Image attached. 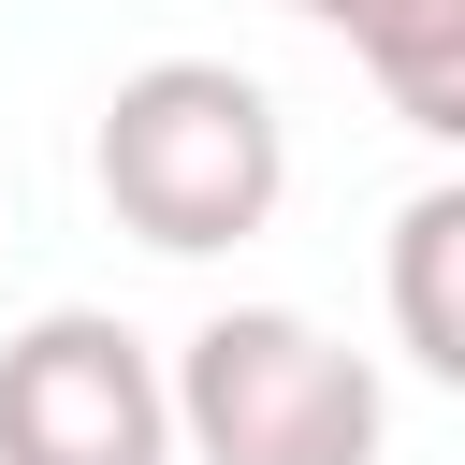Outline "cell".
I'll list each match as a JSON object with an SVG mask.
<instances>
[{"label":"cell","instance_id":"obj_1","mask_svg":"<svg viewBox=\"0 0 465 465\" xmlns=\"http://www.w3.org/2000/svg\"><path fill=\"white\" fill-rule=\"evenodd\" d=\"M87 174H102L116 232H145L160 262H218V247H247L276 218L291 131H276L262 73H232V58H145V73H116Z\"/></svg>","mask_w":465,"mask_h":465},{"label":"cell","instance_id":"obj_2","mask_svg":"<svg viewBox=\"0 0 465 465\" xmlns=\"http://www.w3.org/2000/svg\"><path fill=\"white\" fill-rule=\"evenodd\" d=\"M378 363L305 305H218L174 349V436L203 465H378Z\"/></svg>","mask_w":465,"mask_h":465},{"label":"cell","instance_id":"obj_3","mask_svg":"<svg viewBox=\"0 0 465 465\" xmlns=\"http://www.w3.org/2000/svg\"><path fill=\"white\" fill-rule=\"evenodd\" d=\"M0 465H174V378L131 320L44 305L0 334Z\"/></svg>","mask_w":465,"mask_h":465},{"label":"cell","instance_id":"obj_4","mask_svg":"<svg viewBox=\"0 0 465 465\" xmlns=\"http://www.w3.org/2000/svg\"><path fill=\"white\" fill-rule=\"evenodd\" d=\"M291 15H320L421 145H465V0H291Z\"/></svg>","mask_w":465,"mask_h":465},{"label":"cell","instance_id":"obj_5","mask_svg":"<svg viewBox=\"0 0 465 465\" xmlns=\"http://www.w3.org/2000/svg\"><path fill=\"white\" fill-rule=\"evenodd\" d=\"M392 334L421 378L465 392V174H436L407 218H392Z\"/></svg>","mask_w":465,"mask_h":465}]
</instances>
